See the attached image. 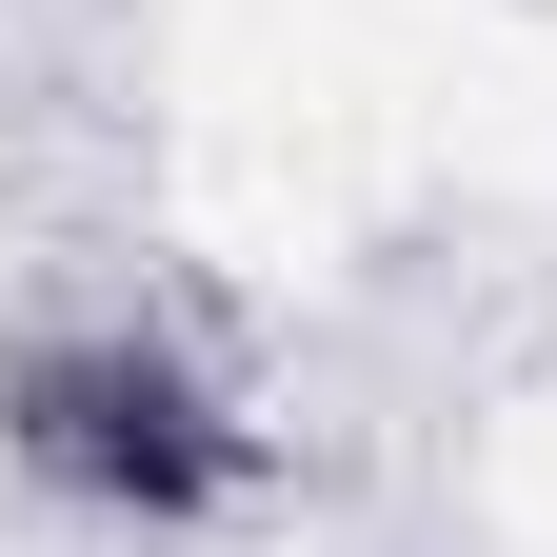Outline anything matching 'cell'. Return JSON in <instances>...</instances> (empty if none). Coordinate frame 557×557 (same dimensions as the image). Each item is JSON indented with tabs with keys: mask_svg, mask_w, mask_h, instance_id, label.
Returning a JSON list of instances; mask_svg holds the SVG:
<instances>
[{
	"mask_svg": "<svg viewBox=\"0 0 557 557\" xmlns=\"http://www.w3.org/2000/svg\"><path fill=\"white\" fill-rule=\"evenodd\" d=\"M21 458L60 478V498H100V518H199L239 478V418L180 359H40L21 379Z\"/></svg>",
	"mask_w": 557,
	"mask_h": 557,
	"instance_id": "6da1fadb",
	"label": "cell"
}]
</instances>
